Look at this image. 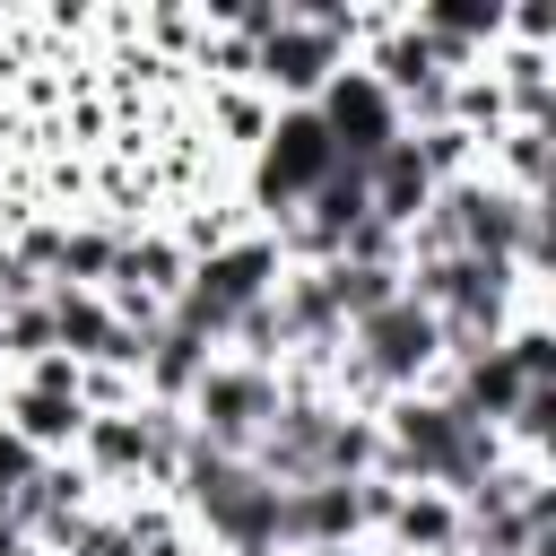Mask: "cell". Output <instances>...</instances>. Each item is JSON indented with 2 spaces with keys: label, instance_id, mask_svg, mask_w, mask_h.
Instances as JSON below:
<instances>
[{
  "label": "cell",
  "instance_id": "cell-17",
  "mask_svg": "<svg viewBox=\"0 0 556 556\" xmlns=\"http://www.w3.org/2000/svg\"><path fill=\"white\" fill-rule=\"evenodd\" d=\"M35 356H52V313H43V295L0 313V365H9V374H26Z\"/></svg>",
  "mask_w": 556,
  "mask_h": 556
},
{
  "label": "cell",
  "instance_id": "cell-19",
  "mask_svg": "<svg viewBox=\"0 0 556 556\" xmlns=\"http://www.w3.org/2000/svg\"><path fill=\"white\" fill-rule=\"evenodd\" d=\"M504 43L556 52V9H547V0H504Z\"/></svg>",
  "mask_w": 556,
  "mask_h": 556
},
{
  "label": "cell",
  "instance_id": "cell-4",
  "mask_svg": "<svg viewBox=\"0 0 556 556\" xmlns=\"http://www.w3.org/2000/svg\"><path fill=\"white\" fill-rule=\"evenodd\" d=\"M182 417H191V443L243 460V452L261 443V426L278 417V374H269V365H243V356H217V365L191 382Z\"/></svg>",
  "mask_w": 556,
  "mask_h": 556
},
{
  "label": "cell",
  "instance_id": "cell-6",
  "mask_svg": "<svg viewBox=\"0 0 556 556\" xmlns=\"http://www.w3.org/2000/svg\"><path fill=\"white\" fill-rule=\"evenodd\" d=\"M287 547H365V539H356V486H348V478L278 486V556H287Z\"/></svg>",
  "mask_w": 556,
  "mask_h": 556
},
{
  "label": "cell",
  "instance_id": "cell-5",
  "mask_svg": "<svg viewBox=\"0 0 556 556\" xmlns=\"http://www.w3.org/2000/svg\"><path fill=\"white\" fill-rule=\"evenodd\" d=\"M313 122L330 130L339 165H356V174H365V165H374L391 139H408V130H400V104H391V96L374 87V70H356V61H348V70H339V78L313 96Z\"/></svg>",
  "mask_w": 556,
  "mask_h": 556
},
{
  "label": "cell",
  "instance_id": "cell-3",
  "mask_svg": "<svg viewBox=\"0 0 556 556\" xmlns=\"http://www.w3.org/2000/svg\"><path fill=\"white\" fill-rule=\"evenodd\" d=\"M339 348L374 374V391H382V400L426 391V382L443 374V330H434V313H426V304H408V295H391L382 313L348 321V339H339Z\"/></svg>",
  "mask_w": 556,
  "mask_h": 556
},
{
  "label": "cell",
  "instance_id": "cell-20",
  "mask_svg": "<svg viewBox=\"0 0 556 556\" xmlns=\"http://www.w3.org/2000/svg\"><path fill=\"white\" fill-rule=\"evenodd\" d=\"M17 382H26V391H52V400H78V365H70L61 348H52V356H35Z\"/></svg>",
  "mask_w": 556,
  "mask_h": 556
},
{
  "label": "cell",
  "instance_id": "cell-10",
  "mask_svg": "<svg viewBox=\"0 0 556 556\" xmlns=\"http://www.w3.org/2000/svg\"><path fill=\"white\" fill-rule=\"evenodd\" d=\"M478 174H486V182H504L513 200H547V182H556V130L504 122V130L478 148Z\"/></svg>",
  "mask_w": 556,
  "mask_h": 556
},
{
  "label": "cell",
  "instance_id": "cell-14",
  "mask_svg": "<svg viewBox=\"0 0 556 556\" xmlns=\"http://www.w3.org/2000/svg\"><path fill=\"white\" fill-rule=\"evenodd\" d=\"M321 287H330V313H339V330H348V321H365V313H382V304L400 295V269H356V261H321Z\"/></svg>",
  "mask_w": 556,
  "mask_h": 556
},
{
  "label": "cell",
  "instance_id": "cell-1",
  "mask_svg": "<svg viewBox=\"0 0 556 556\" xmlns=\"http://www.w3.org/2000/svg\"><path fill=\"white\" fill-rule=\"evenodd\" d=\"M374 426H382V478H400V486L469 495V486L504 460L495 426L460 417V408H452V400H434V391H400V400H382V408H374Z\"/></svg>",
  "mask_w": 556,
  "mask_h": 556
},
{
  "label": "cell",
  "instance_id": "cell-12",
  "mask_svg": "<svg viewBox=\"0 0 556 556\" xmlns=\"http://www.w3.org/2000/svg\"><path fill=\"white\" fill-rule=\"evenodd\" d=\"M0 426L35 452V460H70L78 452V426H87V408L78 400H52V391H26V382H9V400H0Z\"/></svg>",
  "mask_w": 556,
  "mask_h": 556
},
{
  "label": "cell",
  "instance_id": "cell-16",
  "mask_svg": "<svg viewBox=\"0 0 556 556\" xmlns=\"http://www.w3.org/2000/svg\"><path fill=\"white\" fill-rule=\"evenodd\" d=\"M495 348H504V365H513L521 382H556V321H547V313H521Z\"/></svg>",
  "mask_w": 556,
  "mask_h": 556
},
{
  "label": "cell",
  "instance_id": "cell-7",
  "mask_svg": "<svg viewBox=\"0 0 556 556\" xmlns=\"http://www.w3.org/2000/svg\"><path fill=\"white\" fill-rule=\"evenodd\" d=\"M374 556H460V495H443V486H400Z\"/></svg>",
  "mask_w": 556,
  "mask_h": 556
},
{
  "label": "cell",
  "instance_id": "cell-15",
  "mask_svg": "<svg viewBox=\"0 0 556 556\" xmlns=\"http://www.w3.org/2000/svg\"><path fill=\"white\" fill-rule=\"evenodd\" d=\"M408 148H417V165H426V182H434V191L478 174V139H469V130H452V122H434V130H408Z\"/></svg>",
  "mask_w": 556,
  "mask_h": 556
},
{
  "label": "cell",
  "instance_id": "cell-21",
  "mask_svg": "<svg viewBox=\"0 0 556 556\" xmlns=\"http://www.w3.org/2000/svg\"><path fill=\"white\" fill-rule=\"evenodd\" d=\"M287 556H374V547H287Z\"/></svg>",
  "mask_w": 556,
  "mask_h": 556
},
{
  "label": "cell",
  "instance_id": "cell-8",
  "mask_svg": "<svg viewBox=\"0 0 556 556\" xmlns=\"http://www.w3.org/2000/svg\"><path fill=\"white\" fill-rule=\"evenodd\" d=\"M182 278H191L182 243H174L165 226H130V235H122V252H113L104 295H148V304H174V295H182Z\"/></svg>",
  "mask_w": 556,
  "mask_h": 556
},
{
  "label": "cell",
  "instance_id": "cell-18",
  "mask_svg": "<svg viewBox=\"0 0 556 556\" xmlns=\"http://www.w3.org/2000/svg\"><path fill=\"white\" fill-rule=\"evenodd\" d=\"M78 408H87V417L139 408V374H122V365H78Z\"/></svg>",
  "mask_w": 556,
  "mask_h": 556
},
{
  "label": "cell",
  "instance_id": "cell-2",
  "mask_svg": "<svg viewBox=\"0 0 556 556\" xmlns=\"http://www.w3.org/2000/svg\"><path fill=\"white\" fill-rule=\"evenodd\" d=\"M174 504H182V521L208 556H278V486L252 460H226V452L191 443L182 478H174Z\"/></svg>",
  "mask_w": 556,
  "mask_h": 556
},
{
  "label": "cell",
  "instance_id": "cell-11",
  "mask_svg": "<svg viewBox=\"0 0 556 556\" xmlns=\"http://www.w3.org/2000/svg\"><path fill=\"white\" fill-rule=\"evenodd\" d=\"M426 200H434V182H426L417 148H408V139H391V148L365 165V217H382L391 235H408V226L426 217Z\"/></svg>",
  "mask_w": 556,
  "mask_h": 556
},
{
  "label": "cell",
  "instance_id": "cell-13",
  "mask_svg": "<svg viewBox=\"0 0 556 556\" xmlns=\"http://www.w3.org/2000/svg\"><path fill=\"white\" fill-rule=\"evenodd\" d=\"M113 252H122V226L104 217H61V252H52V287H96L113 278Z\"/></svg>",
  "mask_w": 556,
  "mask_h": 556
},
{
  "label": "cell",
  "instance_id": "cell-9",
  "mask_svg": "<svg viewBox=\"0 0 556 556\" xmlns=\"http://www.w3.org/2000/svg\"><path fill=\"white\" fill-rule=\"evenodd\" d=\"M217 365V348L208 339H191L182 321H156L148 339H139V400H156V408H182L191 400V382Z\"/></svg>",
  "mask_w": 556,
  "mask_h": 556
}]
</instances>
